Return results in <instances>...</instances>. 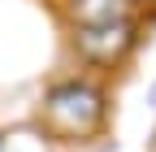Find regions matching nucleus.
I'll return each instance as SVG.
<instances>
[{
    "instance_id": "obj_3",
    "label": "nucleus",
    "mask_w": 156,
    "mask_h": 152,
    "mask_svg": "<svg viewBox=\"0 0 156 152\" xmlns=\"http://www.w3.org/2000/svg\"><path fill=\"white\" fill-rule=\"evenodd\" d=\"M48 9L61 31H87V26H108L134 17V0H48Z\"/></svg>"
},
{
    "instance_id": "obj_2",
    "label": "nucleus",
    "mask_w": 156,
    "mask_h": 152,
    "mask_svg": "<svg viewBox=\"0 0 156 152\" xmlns=\"http://www.w3.org/2000/svg\"><path fill=\"white\" fill-rule=\"evenodd\" d=\"M147 35V13H134L126 22H108V26H87V31H65V48L74 52V61L87 74H108L126 70L134 61V52L143 48Z\"/></svg>"
},
{
    "instance_id": "obj_1",
    "label": "nucleus",
    "mask_w": 156,
    "mask_h": 152,
    "mask_svg": "<svg viewBox=\"0 0 156 152\" xmlns=\"http://www.w3.org/2000/svg\"><path fill=\"white\" fill-rule=\"evenodd\" d=\"M113 118V96H108V83L100 74H87V70H74L65 78H52L39 96L35 109V126L44 130L52 143H95L108 130Z\"/></svg>"
},
{
    "instance_id": "obj_4",
    "label": "nucleus",
    "mask_w": 156,
    "mask_h": 152,
    "mask_svg": "<svg viewBox=\"0 0 156 152\" xmlns=\"http://www.w3.org/2000/svg\"><path fill=\"white\" fill-rule=\"evenodd\" d=\"M134 9L139 13H156V0H134Z\"/></svg>"
}]
</instances>
